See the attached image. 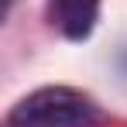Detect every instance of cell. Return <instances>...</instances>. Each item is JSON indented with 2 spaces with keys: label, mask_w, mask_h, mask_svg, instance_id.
<instances>
[{
  "label": "cell",
  "mask_w": 127,
  "mask_h": 127,
  "mask_svg": "<svg viewBox=\"0 0 127 127\" xmlns=\"http://www.w3.org/2000/svg\"><path fill=\"white\" fill-rule=\"evenodd\" d=\"M103 110L72 86H41L14 103L7 127H96Z\"/></svg>",
  "instance_id": "1"
},
{
  "label": "cell",
  "mask_w": 127,
  "mask_h": 127,
  "mask_svg": "<svg viewBox=\"0 0 127 127\" xmlns=\"http://www.w3.org/2000/svg\"><path fill=\"white\" fill-rule=\"evenodd\" d=\"M48 21L69 41H86L100 21V0H48Z\"/></svg>",
  "instance_id": "2"
}]
</instances>
